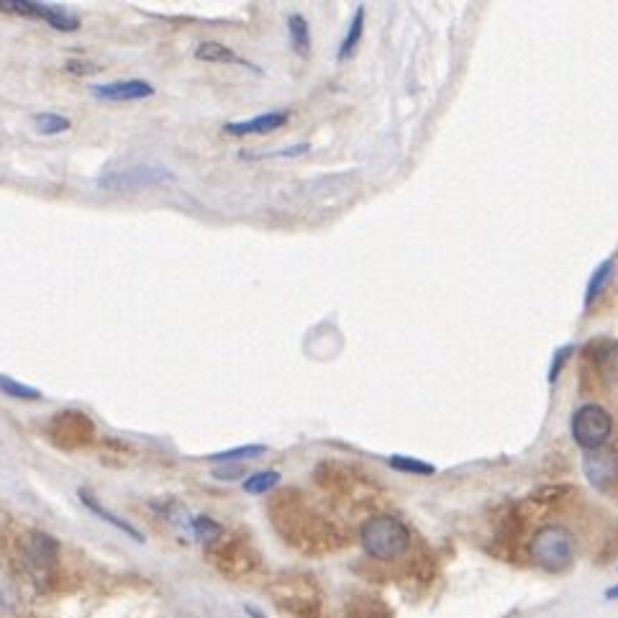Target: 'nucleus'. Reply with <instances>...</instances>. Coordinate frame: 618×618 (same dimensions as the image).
<instances>
[{
  "mask_svg": "<svg viewBox=\"0 0 618 618\" xmlns=\"http://www.w3.org/2000/svg\"><path fill=\"white\" fill-rule=\"evenodd\" d=\"M362 547L370 554L372 560H395L408 549L411 534H408L406 524L395 516H372L362 524L360 531Z\"/></svg>",
  "mask_w": 618,
  "mask_h": 618,
  "instance_id": "nucleus-1",
  "label": "nucleus"
},
{
  "mask_svg": "<svg viewBox=\"0 0 618 618\" xmlns=\"http://www.w3.org/2000/svg\"><path fill=\"white\" fill-rule=\"evenodd\" d=\"M531 560L547 572H562L575 560V536L567 526L549 524L531 539Z\"/></svg>",
  "mask_w": 618,
  "mask_h": 618,
  "instance_id": "nucleus-2",
  "label": "nucleus"
},
{
  "mask_svg": "<svg viewBox=\"0 0 618 618\" xmlns=\"http://www.w3.org/2000/svg\"><path fill=\"white\" fill-rule=\"evenodd\" d=\"M570 434L577 447L585 449V452L603 449L613 434L611 413L603 406H598V403H585V406H580L572 413Z\"/></svg>",
  "mask_w": 618,
  "mask_h": 618,
  "instance_id": "nucleus-3",
  "label": "nucleus"
},
{
  "mask_svg": "<svg viewBox=\"0 0 618 618\" xmlns=\"http://www.w3.org/2000/svg\"><path fill=\"white\" fill-rule=\"evenodd\" d=\"M175 172L167 170L162 165H134L124 167V170H111L101 175L95 183L98 188L111 190V193H129V190H144L157 188V185L175 183Z\"/></svg>",
  "mask_w": 618,
  "mask_h": 618,
  "instance_id": "nucleus-4",
  "label": "nucleus"
},
{
  "mask_svg": "<svg viewBox=\"0 0 618 618\" xmlns=\"http://www.w3.org/2000/svg\"><path fill=\"white\" fill-rule=\"evenodd\" d=\"M0 11L13 13V16L39 18L57 31H77L80 18L75 13L65 11L62 6H49V3H36V0H0Z\"/></svg>",
  "mask_w": 618,
  "mask_h": 618,
  "instance_id": "nucleus-5",
  "label": "nucleus"
},
{
  "mask_svg": "<svg viewBox=\"0 0 618 618\" xmlns=\"http://www.w3.org/2000/svg\"><path fill=\"white\" fill-rule=\"evenodd\" d=\"M24 554L26 565L31 567L36 577H47L49 572L57 567L59 544L54 536L44 534V531H31L24 539Z\"/></svg>",
  "mask_w": 618,
  "mask_h": 618,
  "instance_id": "nucleus-6",
  "label": "nucleus"
},
{
  "mask_svg": "<svg viewBox=\"0 0 618 618\" xmlns=\"http://www.w3.org/2000/svg\"><path fill=\"white\" fill-rule=\"evenodd\" d=\"M90 95L95 101L106 103H126V101H144L152 98L154 88L147 80H116V83L90 85Z\"/></svg>",
  "mask_w": 618,
  "mask_h": 618,
  "instance_id": "nucleus-7",
  "label": "nucleus"
},
{
  "mask_svg": "<svg viewBox=\"0 0 618 618\" xmlns=\"http://www.w3.org/2000/svg\"><path fill=\"white\" fill-rule=\"evenodd\" d=\"M585 477L595 488H606L618 477V454L616 452H603V449H595V452H585L583 460Z\"/></svg>",
  "mask_w": 618,
  "mask_h": 618,
  "instance_id": "nucleus-8",
  "label": "nucleus"
},
{
  "mask_svg": "<svg viewBox=\"0 0 618 618\" xmlns=\"http://www.w3.org/2000/svg\"><path fill=\"white\" fill-rule=\"evenodd\" d=\"M288 111H270L262 116H254L249 121H231L224 126L226 134L231 136H249V134H270V131L283 129L288 124Z\"/></svg>",
  "mask_w": 618,
  "mask_h": 618,
  "instance_id": "nucleus-9",
  "label": "nucleus"
},
{
  "mask_svg": "<svg viewBox=\"0 0 618 618\" xmlns=\"http://www.w3.org/2000/svg\"><path fill=\"white\" fill-rule=\"evenodd\" d=\"M195 59H201V62H211V65H244V67H252V70H257V67L249 65V62H244L239 54L231 52V49L221 42L198 44V47H195Z\"/></svg>",
  "mask_w": 618,
  "mask_h": 618,
  "instance_id": "nucleus-10",
  "label": "nucleus"
},
{
  "mask_svg": "<svg viewBox=\"0 0 618 618\" xmlns=\"http://www.w3.org/2000/svg\"><path fill=\"white\" fill-rule=\"evenodd\" d=\"M288 36L290 47L298 57H308L311 54V26L301 13H290L288 16Z\"/></svg>",
  "mask_w": 618,
  "mask_h": 618,
  "instance_id": "nucleus-11",
  "label": "nucleus"
},
{
  "mask_svg": "<svg viewBox=\"0 0 618 618\" xmlns=\"http://www.w3.org/2000/svg\"><path fill=\"white\" fill-rule=\"evenodd\" d=\"M80 501H83V503H85V506H88V508H90V511H93V513H95V516H101V518H103V521H108V524H111V526H116V529H118V531H124V534H129V536H131V539H134V542H144V536H142V534H139V531H136V529H134V526H131V524H129V521H124V518H118V516H113V513H111V511H108V508H103V506H101V503L95 501V498H93V495H90V493H88V490H80Z\"/></svg>",
  "mask_w": 618,
  "mask_h": 618,
  "instance_id": "nucleus-12",
  "label": "nucleus"
},
{
  "mask_svg": "<svg viewBox=\"0 0 618 618\" xmlns=\"http://www.w3.org/2000/svg\"><path fill=\"white\" fill-rule=\"evenodd\" d=\"M362 31H365V6H357V11H354L352 21H349V29L347 34H344L342 39V47H339V62L342 59H347L349 54H354V49H357V44L362 42Z\"/></svg>",
  "mask_w": 618,
  "mask_h": 618,
  "instance_id": "nucleus-13",
  "label": "nucleus"
},
{
  "mask_svg": "<svg viewBox=\"0 0 618 618\" xmlns=\"http://www.w3.org/2000/svg\"><path fill=\"white\" fill-rule=\"evenodd\" d=\"M611 272H613V259H603L601 265L595 267L593 275H590L588 280V288H585V306H590V303L603 293L606 283L611 280Z\"/></svg>",
  "mask_w": 618,
  "mask_h": 618,
  "instance_id": "nucleus-14",
  "label": "nucleus"
},
{
  "mask_svg": "<svg viewBox=\"0 0 618 618\" xmlns=\"http://www.w3.org/2000/svg\"><path fill=\"white\" fill-rule=\"evenodd\" d=\"M265 452H267L265 444H244V447H234V449H226V452L211 454L208 460L231 465V462H239V460H254V457H259V454H265Z\"/></svg>",
  "mask_w": 618,
  "mask_h": 618,
  "instance_id": "nucleus-15",
  "label": "nucleus"
},
{
  "mask_svg": "<svg viewBox=\"0 0 618 618\" xmlns=\"http://www.w3.org/2000/svg\"><path fill=\"white\" fill-rule=\"evenodd\" d=\"M34 126L39 134L54 136V134H62V131L70 129L72 121L67 116H59V113H36Z\"/></svg>",
  "mask_w": 618,
  "mask_h": 618,
  "instance_id": "nucleus-16",
  "label": "nucleus"
},
{
  "mask_svg": "<svg viewBox=\"0 0 618 618\" xmlns=\"http://www.w3.org/2000/svg\"><path fill=\"white\" fill-rule=\"evenodd\" d=\"M0 393L8 395V398H18V401H39V398H42L39 390L31 388V385L18 383V380H13V377L8 375H0Z\"/></svg>",
  "mask_w": 618,
  "mask_h": 618,
  "instance_id": "nucleus-17",
  "label": "nucleus"
},
{
  "mask_svg": "<svg viewBox=\"0 0 618 618\" xmlns=\"http://www.w3.org/2000/svg\"><path fill=\"white\" fill-rule=\"evenodd\" d=\"M277 483H280V472L262 470V472H254V475H249L247 480H244V490L252 495H262V493H267V490L275 488Z\"/></svg>",
  "mask_w": 618,
  "mask_h": 618,
  "instance_id": "nucleus-18",
  "label": "nucleus"
},
{
  "mask_svg": "<svg viewBox=\"0 0 618 618\" xmlns=\"http://www.w3.org/2000/svg\"><path fill=\"white\" fill-rule=\"evenodd\" d=\"M390 467L398 472H408V475H421V477H431L436 472V467L429 465V462L403 457V454H393V457H390Z\"/></svg>",
  "mask_w": 618,
  "mask_h": 618,
  "instance_id": "nucleus-19",
  "label": "nucleus"
},
{
  "mask_svg": "<svg viewBox=\"0 0 618 618\" xmlns=\"http://www.w3.org/2000/svg\"><path fill=\"white\" fill-rule=\"evenodd\" d=\"M193 531L198 534V539H203V542H206V539H218V536H221V526H218L216 521H211L208 516L195 518Z\"/></svg>",
  "mask_w": 618,
  "mask_h": 618,
  "instance_id": "nucleus-20",
  "label": "nucleus"
},
{
  "mask_svg": "<svg viewBox=\"0 0 618 618\" xmlns=\"http://www.w3.org/2000/svg\"><path fill=\"white\" fill-rule=\"evenodd\" d=\"M570 352H572V347H562V349H557V352H554L552 367H549V383H557V380H560L562 367H565V362H567V357H570Z\"/></svg>",
  "mask_w": 618,
  "mask_h": 618,
  "instance_id": "nucleus-21",
  "label": "nucleus"
},
{
  "mask_svg": "<svg viewBox=\"0 0 618 618\" xmlns=\"http://www.w3.org/2000/svg\"><path fill=\"white\" fill-rule=\"evenodd\" d=\"M244 475V467L242 465H224V467H216L213 470V477L216 480H236V477Z\"/></svg>",
  "mask_w": 618,
  "mask_h": 618,
  "instance_id": "nucleus-22",
  "label": "nucleus"
},
{
  "mask_svg": "<svg viewBox=\"0 0 618 618\" xmlns=\"http://www.w3.org/2000/svg\"><path fill=\"white\" fill-rule=\"evenodd\" d=\"M606 598H618V585H613V588L606 590Z\"/></svg>",
  "mask_w": 618,
  "mask_h": 618,
  "instance_id": "nucleus-23",
  "label": "nucleus"
}]
</instances>
